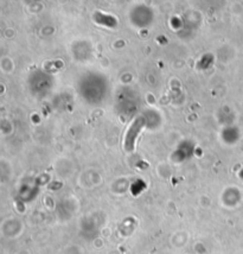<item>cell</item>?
<instances>
[{"mask_svg": "<svg viewBox=\"0 0 243 254\" xmlns=\"http://www.w3.org/2000/svg\"><path fill=\"white\" fill-rule=\"evenodd\" d=\"M145 126V118L142 117H138L133 122L132 125H130L128 132L126 134V139H124V149L127 151H133L135 145V140L136 137L139 135V133Z\"/></svg>", "mask_w": 243, "mask_h": 254, "instance_id": "6da1fadb", "label": "cell"}, {"mask_svg": "<svg viewBox=\"0 0 243 254\" xmlns=\"http://www.w3.org/2000/svg\"><path fill=\"white\" fill-rule=\"evenodd\" d=\"M95 20L99 24H102V25H107V26H115L117 25V20L114 18L108 17V16H103L101 13H97L95 16Z\"/></svg>", "mask_w": 243, "mask_h": 254, "instance_id": "7a4b0ae2", "label": "cell"}]
</instances>
